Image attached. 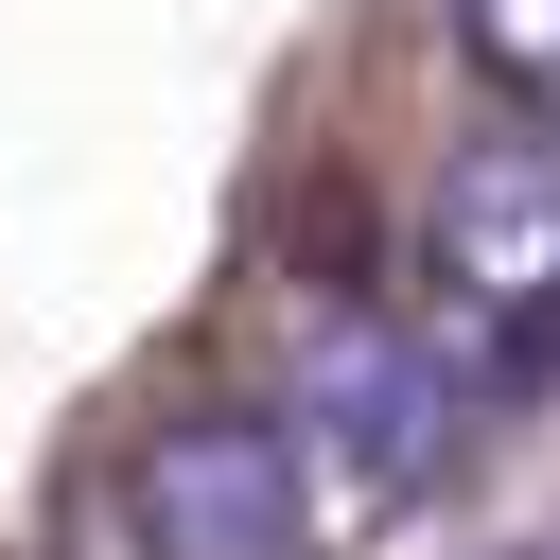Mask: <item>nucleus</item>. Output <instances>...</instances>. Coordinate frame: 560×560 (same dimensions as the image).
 <instances>
[{
  "instance_id": "obj_4",
  "label": "nucleus",
  "mask_w": 560,
  "mask_h": 560,
  "mask_svg": "<svg viewBox=\"0 0 560 560\" xmlns=\"http://www.w3.org/2000/svg\"><path fill=\"white\" fill-rule=\"evenodd\" d=\"M455 35H472V70L525 122H560V0H455Z\"/></svg>"
},
{
  "instance_id": "obj_3",
  "label": "nucleus",
  "mask_w": 560,
  "mask_h": 560,
  "mask_svg": "<svg viewBox=\"0 0 560 560\" xmlns=\"http://www.w3.org/2000/svg\"><path fill=\"white\" fill-rule=\"evenodd\" d=\"M122 525H140V560H298L315 472L262 402H192L122 455Z\"/></svg>"
},
{
  "instance_id": "obj_2",
  "label": "nucleus",
  "mask_w": 560,
  "mask_h": 560,
  "mask_svg": "<svg viewBox=\"0 0 560 560\" xmlns=\"http://www.w3.org/2000/svg\"><path fill=\"white\" fill-rule=\"evenodd\" d=\"M280 438L350 508H402V490L455 472V350L420 315H315L298 332V385H280Z\"/></svg>"
},
{
  "instance_id": "obj_1",
  "label": "nucleus",
  "mask_w": 560,
  "mask_h": 560,
  "mask_svg": "<svg viewBox=\"0 0 560 560\" xmlns=\"http://www.w3.org/2000/svg\"><path fill=\"white\" fill-rule=\"evenodd\" d=\"M420 280L472 368H560V122L455 140L420 192Z\"/></svg>"
},
{
  "instance_id": "obj_5",
  "label": "nucleus",
  "mask_w": 560,
  "mask_h": 560,
  "mask_svg": "<svg viewBox=\"0 0 560 560\" xmlns=\"http://www.w3.org/2000/svg\"><path fill=\"white\" fill-rule=\"evenodd\" d=\"M525 560H560V542H525Z\"/></svg>"
}]
</instances>
